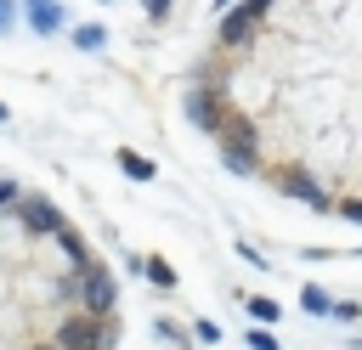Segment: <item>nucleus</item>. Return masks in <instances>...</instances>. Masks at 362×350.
<instances>
[{
    "label": "nucleus",
    "mask_w": 362,
    "mask_h": 350,
    "mask_svg": "<svg viewBox=\"0 0 362 350\" xmlns=\"http://www.w3.org/2000/svg\"><path fill=\"white\" fill-rule=\"evenodd\" d=\"M339 220H356L362 226V203H339Z\"/></svg>",
    "instance_id": "14"
},
{
    "label": "nucleus",
    "mask_w": 362,
    "mask_h": 350,
    "mask_svg": "<svg viewBox=\"0 0 362 350\" xmlns=\"http://www.w3.org/2000/svg\"><path fill=\"white\" fill-rule=\"evenodd\" d=\"M119 164H124V175H136V181H153V164H147V158H136L130 147L119 152Z\"/></svg>",
    "instance_id": "10"
},
{
    "label": "nucleus",
    "mask_w": 362,
    "mask_h": 350,
    "mask_svg": "<svg viewBox=\"0 0 362 350\" xmlns=\"http://www.w3.org/2000/svg\"><path fill=\"white\" fill-rule=\"evenodd\" d=\"M0 119H6V107H0Z\"/></svg>",
    "instance_id": "19"
},
{
    "label": "nucleus",
    "mask_w": 362,
    "mask_h": 350,
    "mask_svg": "<svg viewBox=\"0 0 362 350\" xmlns=\"http://www.w3.org/2000/svg\"><path fill=\"white\" fill-rule=\"evenodd\" d=\"M79 294H85V305H90L96 316H107V310H113V277H107V271L85 265V277H79Z\"/></svg>",
    "instance_id": "3"
},
{
    "label": "nucleus",
    "mask_w": 362,
    "mask_h": 350,
    "mask_svg": "<svg viewBox=\"0 0 362 350\" xmlns=\"http://www.w3.org/2000/svg\"><path fill=\"white\" fill-rule=\"evenodd\" d=\"M23 220H28V231H62V215H57L51 203H40V198L23 203Z\"/></svg>",
    "instance_id": "6"
},
{
    "label": "nucleus",
    "mask_w": 362,
    "mask_h": 350,
    "mask_svg": "<svg viewBox=\"0 0 362 350\" xmlns=\"http://www.w3.org/2000/svg\"><path fill=\"white\" fill-rule=\"evenodd\" d=\"M57 344H62V350H107L113 333H107V327L96 322V310H90V316H68V322L57 327Z\"/></svg>",
    "instance_id": "1"
},
{
    "label": "nucleus",
    "mask_w": 362,
    "mask_h": 350,
    "mask_svg": "<svg viewBox=\"0 0 362 350\" xmlns=\"http://www.w3.org/2000/svg\"><path fill=\"white\" fill-rule=\"evenodd\" d=\"M11 198H17V186H11V181H0V209H6Z\"/></svg>",
    "instance_id": "16"
},
{
    "label": "nucleus",
    "mask_w": 362,
    "mask_h": 350,
    "mask_svg": "<svg viewBox=\"0 0 362 350\" xmlns=\"http://www.w3.org/2000/svg\"><path fill=\"white\" fill-rule=\"evenodd\" d=\"M147 277H153V282H158V288H170V282H175V271H170V265H158V260H153V265H147Z\"/></svg>",
    "instance_id": "13"
},
{
    "label": "nucleus",
    "mask_w": 362,
    "mask_h": 350,
    "mask_svg": "<svg viewBox=\"0 0 362 350\" xmlns=\"http://www.w3.org/2000/svg\"><path fill=\"white\" fill-rule=\"evenodd\" d=\"M28 23H34V28H57V23H62L57 0H28Z\"/></svg>",
    "instance_id": "8"
},
{
    "label": "nucleus",
    "mask_w": 362,
    "mask_h": 350,
    "mask_svg": "<svg viewBox=\"0 0 362 350\" xmlns=\"http://www.w3.org/2000/svg\"><path fill=\"white\" fill-rule=\"evenodd\" d=\"M300 305H305L311 316H334V299H328L322 288H305V294H300Z\"/></svg>",
    "instance_id": "9"
},
{
    "label": "nucleus",
    "mask_w": 362,
    "mask_h": 350,
    "mask_svg": "<svg viewBox=\"0 0 362 350\" xmlns=\"http://www.w3.org/2000/svg\"><path fill=\"white\" fill-rule=\"evenodd\" d=\"M170 11V0H147V17H164Z\"/></svg>",
    "instance_id": "15"
},
{
    "label": "nucleus",
    "mask_w": 362,
    "mask_h": 350,
    "mask_svg": "<svg viewBox=\"0 0 362 350\" xmlns=\"http://www.w3.org/2000/svg\"><path fill=\"white\" fill-rule=\"evenodd\" d=\"M6 23H11V0H0V28H6Z\"/></svg>",
    "instance_id": "17"
},
{
    "label": "nucleus",
    "mask_w": 362,
    "mask_h": 350,
    "mask_svg": "<svg viewBox=\"0 0 362 350\" xmlns=\"http://www.w3.org/2000/svg\"><path fill=\"white\" fill-rule=\"evenodd\" d=\"M221 158H226V169H238V175H249L255 169V130L249 124H226V147H221Z\"/></svg>",
    "instance_id": "2"
},
{
    "label": "nucleus",
    "mask_w": 362,
    "mask_h": 350,
    "mask_svg": "<svg viewBox=\"0 0 362 350\" xmlns=\"http://www.w3.org/2000/svg\"><path fill=\"white\" fill-rule=\"evenodd\" d=\"M255 17H260L255 6H238V11H226V23H221V40H226V45H249V40H255Z\"/></svg>",
    "instance_id": "4"
},
{
    "label": "nucleus",
    "mask_w": 362,
    "mask_h": 350,
    "mask_svg": "<svg viewBox=\"0 0 362 350\" xmlns=\"http://www.w3.org/2000/svg\"><path fill=\"white\" fill-rule=\"evenodd\" d=\"M249 316H255V322H277V316H283V310H277V305H272V299H249Z\"/></svg>",
    "instance_id": "11"
},
{
    "label": "nucleus",
    "mask_w": 362,
    "mask_h": 350,
    "mask_svg": "<svg viewBox=\"0 0 362 350\" xmlns=\"http://www.w3.org/2000/svg\"><path fill=\"white\" fill-rule=\"evenodd\" d=\"M102 40H107V34H102V28H79V34H74V45H79V51H96V45H102Z\"/></svg>",
    "instance_id": "12"
},
{
    "label": "nucleus",
    "mask_w": 362,
    "mask_h": 350,
    "mask_svg": "<svg viewBox=\"0 0 362 350\" xmlns=\"http://www.w3.org/2000/svg\"><path fill=\"white\" fill-rule=\"evenodd\" d=\"M277 186H283V192H288V198H300V203H317V209H322V203H328V198H322V186H311V181H305V175H283V181H277Z\"/></svg>",
    "instance_id": "7"
},
{
    "label": "nucleus",
    "mask_w": 362,
    "mask_h": 350,
    "mask_svg": "<svg viewBox=\"0 0 362 350\" xmlns=\"http://www.w3.org/2000/svg\"><path fill=\"white\" fill-rule=\"evenodd\" d=\"M187 119H192V124H204V130H221L215 96H209V90H187Z\"/></svg>",
    "instance_id": "5"
},
{
    "label": "nucleus",
    "mask_w": 362,
    "mask_h": 350,
    "mask_svg": "<svg viewBox=\"0 0 362 350\" xmlns=\"http://www.w3.org/2000/svg\"><path fill=\"white\" fill-rule=\"evenodd\" d=\"M249 6H255V11H266V0H249Z\"/></svg>",
    "instance_id": "18"
},
{
    "label": "nucleus",
    "mask_w": 362,
    "mask_h": 350,
    "mask_svg": "<svg viewBox=\"0 0 362 350\" xmlns=\"http://www.w3.org/2000/svg\"><path fill=\"white\" fill-rule=\"evenodd\" d=\"M57 350H62V344H57Z\"/></svg>",
    "instance_id": "20"
}]
</instances>
